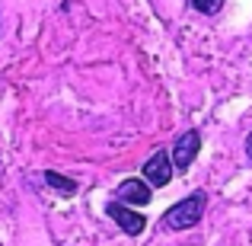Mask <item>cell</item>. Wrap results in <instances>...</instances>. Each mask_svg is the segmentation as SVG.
I'll return each instance as SVG.
<instances>
[{"label":"cell","mask_w":252,"mask_h":246,"mask_svg":"<svg viewBox=\"0 0 252 246\" xmlns=\"http://www.w3.org/2000/svg\"><path fill=\"white\" fill-rule=\"evenodd\" d=\"M189 3H191V10L204 13V16H214V13H220L223 0H189Z\"/></svg>","instance_id":"7"},{"label":"cell","mask_w":252,"mask_h":246,"mask_svg":"<svg viewBox=\"0 0 252 246\" xmlns=\"http://www.w3.org/2000/svg\"><path fill=\"white\" fill-rule=\"evenodd\" d=\"M246 154H249V157H252V135H249V138H246Z\"/></svg>","instance_id":"8"},{"label":"cell","mask_w":252,"mask_h":246,"mask_svg":"<svg viewBox=\"0 0 252 246\" xmlns=\"http://www.w3.org/2000/svg\"><path fill=\"white\" fill-rule=\"evenodd\" d=\"M204 208H208V192H191L189 198H182V202H176L172 208L163 214V227L166 230H189V227H195L198 221L204 217Z\"/></svg>","instance_id":"1"},{"label":"cell","mask_w":252,"mask_h":246,"mask_svg":"<svg viewBox=\"0 0 252 246\" xmlns=\"http://www.w3.org/2000/svg\"><path fill=\"white\" fill-rule=\"evenodd\" d=\"M105 214H109L112 221L118 224V230H125L128 237L144 234V227H147V221H144V214H141V211H131L128 205H122V202L105 205Z\"/></svg>","instance_id":"4"},{"label":"cell","mask_w":252,"mask_h":246,"mask_svg":"<svg viewBox=\"0 0 252 246\" xmlns=\"http://www.w3.org/2000/svg\"><path fill=\"white\" fill-rule=\"evenodd\" d=\"M45 182H48L51 189H58L61 195H74V192H77V182H74V179L61 176V173H55V170H48V173H45Z\"/></svg>","instance_id":"6"},{"label":"cell","mask_w":252,"mask_h":246,"mask_svg":"<svg viewBox=\"0 0 252 246\" xmlns=\"http://www.w3.org/2000/svg\"><path fill=\"white\" fill-rule=\"evenodd\" d=\"M172 173H176V166H172L169 150H157V154L144 163V179H147L150 189H163V185H169Z\"/></svg>","instance_id":"3"},{"label":"cell","mask_w":252,"mask_h":246,"mask_svg":"<svg viewBox=\"0 0 252 246\" xmlns=\"http://www.w3.org/2000/svg\"><path fill=\"white\" fill-rule=\"evenodd\" d=\"M198 150H201V135H198L195 128L191 131H182V135L176 138V144H172V166L176 170H189L191 163H195V157H198Z\"/></svg>","instance_id":"2"},{"label":"cell","mask_w":252,"mask_h":246,"mask_svg":"<svg viewBox=\"0 0 252 246\" xmlns=\"http://www.w3.org/2000/svg\"><path fill=\"white\" fill-rule=\"evenodd\" d=\"M150 195L154 189L147 185V179H125L115 189V198L122 205H150Z\"/></svg>","instance_id":"5"}]
</instances>
